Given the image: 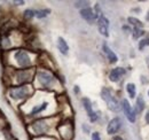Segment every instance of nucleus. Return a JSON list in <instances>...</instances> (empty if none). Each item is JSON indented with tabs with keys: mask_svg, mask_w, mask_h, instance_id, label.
Wrapping results in <instances>:
<instances>
[{
	"mask_svg": "<svg viewBox=\"0 0 149 140\" xmlns=\"http://www.w3.org/2000/svg\"><path fill=\"white\" fill-rule=\"evenodd\" d=\"M23 16H24L25 20H31L32 18H35V16H36V12H35V10H32V9H26V10L24 12Z\"/></svg>",
	"mask_w": 149,
	"mask_h": 140,
	"instance_id": "nucleus-19",
	"label": "nucleus"
},
{
	"mask_svg": "<svg viewBox=\"0 0 149 140\" xmlns=\"http://www.w3.org/2000/svg\"><path fill=\"white\" fill-rule=\"evenodd\" d=\"M92 140H101L100 133H99V132H94V133H92Z\"/></svg>",
	"mask_w": 149,
	"mask_h": 140,
	"instance_id": "nucleus-24",
	"label": "nucleus"
},
{
	"mask_svg": "<svg viewBox=\"0 0 149 140\" xmlns=\"http://www.w3.org/2000/svg\"><path fill=\"white\" fill-rule=\"evenodd\" d=\"M122 107H123V110H124V113H125L127 120L132 123L135 122V111L132 109L130 102H129L126 99H124V100L122 101Z\"/></svg>",
	"mask_w": 149,
	"mask_h": 140,
	"instance_id": "nucleus-8",
	"label": "nucleus"
},
{
	"mask_svg": "<svg viewBox=\"0 0 149 140\" xmlns=\"http://www.w3.org/2000/svg\"><path fill=\"white\" fill-rule=\"evenodd\" d=\"M88 5H90V2H88V1H77V2H74V6H76L77 8H80V7L87 8V7H88Z\"/></svg>",
	"mask_w": 149,
	"mask_h": 140,
	"instance_id": "nucleus-23",
	"label": "nucleus"
},
{
	"mask_svg": "<svg viewBox=\"0 0 149 140\" xmlns=\"http://www.w3.org/2000/svg\"><path fill=\"white\" fill-rule=\"evenodd\" d=\"M46 107H47V102H44L42 105L33 107V108H32V110H31V113H30V115H36V114H38V113L42 111L44 109H46Z\"/></svg>",
	"mask_w": 149,
	"mask_h": 140,
	"instance_id": "nucleus-17",
	"label": "nucleus"
},
{
	"mask_svg": "<svg viewBox=\"0 0 149 140\" xmlns=\"http://www.w3.org/2000/svg\"><path fill=\"white\" fill-rule=\"evenodd\" d=\"M15 59H16V61H17V63H19V66L21 68H28V67L31 66V60H30L29 54L25 51H23V50L16 52Z\"/></svg>",
	"mask_w": 149,
	"mask_h": 140,
	"instance_id": "nucleus-2",
	"label": "nucleus"
},
{
	"mask_svg": "<svg viewBox=\"0 0 149 140\" xmlns=\"http://www.w3.org/2000/svg\"><path fill=\"white\" fill-rule=\"evenodd\" d=\"M146 18H147V21H149V13L147 14V16H146Z\"/></svg>",
	"mask_w": 149,
	"mask_h": 140,
	"instance_id": "nucleus-29",
	"label": "nucleus"
},
{
	"mask_svg": "<svg viewBox=\"0 0 149 140\" xmlns=\"http://www.w3.org/2000/svg\"><path fill=\"white\" fill-rule=\"evenodd\" d=\"M127 21H129V23H130V24L134 25V28L141 29V28L143 27V23H142L140 20H138V18H127Z\"/></svg>",
	"mask_w": 149,
	"mask_h": 140,
	"instance_id": "nucleus-16",
	"label": "nucleus"
},
{
	"mask_svg": "<svg viewBox=\"0 0 149 140\" xmlns=\"http://www.w3.org/2000/svg\"><path fill=\"white\" fill-rule=\"evenodd\" d=\"M126 90H127V92H129V95H130L132 99H134V98H135V85L132 84V83H129V84L126 85Z\"/></svg>",
	"mask_w": 149,
	"mask_h": 140,
	"instance_id": "nucleus-18",
	"label": "nucleus"
},
{
	"mask_svg": "<svg viewBox=\"0 0 149 140\" xmlns=\"http://www.w3.org/2000/svg\"><path fill=\"white\" fill-rule=\"evenodd\" d=\"M148 95H149V91H148Z\"/></svg>",
	"mask_w": 149,
	"mask_h": 140,
	"instance_id": "nucleus-30",
	"label": "nucleus"
},
{
	"mask_svg": "<svg viewBox=\"0 0 149 140\" xmlns=\"http://www.w3.org/2000/svg\"><path fill=\"white\" fill-rule=\"evenodd\" d=\"M81 101H83L84 108H85V110H86V113H87V115H88V117H90L91 122H95V121L97 120V115H96V113L94 111L93 108H92V104H91L90 99L84 98Z\"/></svg>",
	"mask_w": 149,
	"mask_h": 140,
	"instance_id": "nucleus-9",
	"label": "nucleus"
},
{
	"mask_svg": "<svg viewBox=\"0 0 149 140\" xmlns=\"http://www.w3.org/2000/svg\"><path fill=\"white\" fill-rule=\"evenodd\" d=\"M32 75L33 71L29 69H22L17 71V79L19 84H26L32 80Z\"/></svg>",
	"mask_w": 149,
	"mask_h": 140,
	"instance_id": "nucleus-6",
	"label": "nucleus"
},
{
	"mask_svg": "<svg viewBox=\"0 0 149 140\" xmlns=\"http://www.w3.org/2000/svg\"><path fill=\"white\" fill-rule=\"evenodd\" d=\"M113 140H124V139H123L122 137H118V136H117V137H113Z\"/></svg>",
	"mask_w": 149,
	"mask_h": 140,
	"instance_id": "nucleus-26",
	"label": "nucleus"
},
{
	"mask_svg": "<svg viewBox=\"0 0 149 140\" xmlns=\"http://www.w3.org/2000/svg\"><path fill=\"white\" fill-rule=\"evenodd\" d=\"M97 28H99V31L102 36H104V37L109 36V32H108L109 21H108L107 18H104L102 14L99 16V20H97Z\"/></svg>",
	"mask_w": 149,
	"mask_h": 140,
	"instance_id": "nucleus-7",
	"label": "nucleus"
},
{
	"mask_svg": "<svg viewBox=\"0 0 149 140\" xmlns=\"http://www.w3.org/2000/svg\"><path fill=\"white\" fill-rule=\"evenodd\" d=\"M102 48H103V51H104V53H106V55H107L109 62H110V63H116L117 60H118V59H117V55H116V54H115V53L112 52L111 50L107 46V44H103Z\"/></svg>",
	"mask_w": 149,
	"mask_h": 140,
	"instance_id": "nucleus-13",
	"label": "nucleus"
},
{
	"mask_svg": "<svg viewBox=\"0 0 149 140\" xmlns=\"http://www.w3.org/2000/svg\"><path fill=\"white\" fill-rule=\"evenodd\" d=\"M38 80L41 84V86L49 88L52 85V83L54 82V77L47 71H39L38 72Z\"/></svg>",
	"mask_w": 149,
	"mask_h": 140,
	"instance_id": "nucleus-5",
	"label": "nucleus"
},
{
	"mask_svg": "<svg viewBox=\"0 0 149 140\" xmlns=\"http://www.w3.org/2000/svg\"><path fill=\"white\" fill-rule=\"evenodd\" d=\"M146 123L149 124V110L147 111V114H146Z\"/></svg>",
	"mask_w": 149,
	"mask_h": 140,
	"instance_id": "nucleus-25",
	"label": "nucleus"
},
{
	"mask_svg": "<svg viewBox=\"0 0 149 140\" xmlns=\"http://www.w3.org/2000/svg\"><path fill=\"white\" fill-rule=\"evenodd\" d=\"M29 95L28 86H17L9 90V97L13 99H24Z\"/></svg>",
	"mask_w": 149,
	"mask_h": 140,
	"instance_id": "nucleus-3",
	"label": "nucleus"
},
{
	"mask_svg": "<svg viewBox=\"0 0 149 140\" xmlns=\"http://www.w3.org/2000/svg\"><path fill=\"white\" fill-rule=\"evenodd\" d=\"M149 45V38H146V39H142L140 43H139V50L142 51L145 47H147Z\"/></svg>",
	"mask_w": 149,
	"mask_h": 140,
	"instance_id": "nucleus-22",
	"label": "nucleus"
},
{
	"mask_svg": "<svg viewBox=\"0 0 149 140\" xmlns=\"http://www.w3.org/2000/svg\"><path fill=\"white\" fill-rule=\"evenodd\" d=\"M74 92H76V93H78V92H79V88H78V86H74Z\"/></svg>",
	"mask_w": 149,
	"mask_h": 140,
	"instance_id": "nucleus-28",
	"label": "nucleus"
},
{
	"mask_svg": "<svg viewBox=\"0 0 149 140\" xmlns=\"http://www.w3.org/2000/svg\"><path fill=\"white\" fill-rule=\"evenodd\" d=\"M143 108H145V101H143V99L141 98V97H138V99H136V104H135V114L138 113H141L142 110H143Z\"/></svg>",
	"mask_w": 149,
	"mask_h": 140,
	"instance_id": "nucleus-15",
	"label": "nucleus"
},
{
	"mask_svg": "<svg viewBox=\"0 0 149 140\" xmlns=\"http://www.w3.org/2000/svg\"><path fill=\"white\" fill-rule=\"evenodd\" d=\"M51 13V10L49 9H41V10H38L36 12V16L38 18H46L48 14Z\"/></svg>",
	"mask_w": 149,
	"mask_h": 140,
	"instance_id": "nucleus-20",
	"label": "nucleus"
},
{
	"mask_svg": "<svg viewBox=\"0 0 149 140\" xmlns=\"http://www.w3.org/2000/svg\"><path fill=\"white\" fill-rule=\"evenodd\" d=\"M122 126V120L119 117H115L109 122L108 126H107V132L108 134H115Z\"/></svg>",
	"mask_w": 149,
	"mask_h": 140,
	"instance_id": "nucleus-10",
	"label": "nucleus"
},
{
	"mask_svg": "<svg viewBox=\"0 0 149 140\" xmlns=\"http://www.w3.org/2000/svg\"><path fill=\"white\" fill-rule=\"evenodd\" d=\"M57 47H58V51L62 53V54H64V55H67V54H68L69 46H68L67 41H65L62 37H60V38L57 39Z\"/></svg>",
	"mask_w": 149,
	"mask_h": 140,
	"instance_id": "nucleus-14",
	"label": "nucleus"
},
{
	"mask_svg": "<svg viewBox=\"0 0 149 140\" xmlns=\"http://www.w3.org/2000/svg\"><path fill=\"white\" fill-rule=\"evenodd\" d=\"M101 97H102V99L106 101L108 108H109L111 111L117 113V111L120 110V105H119L118 100L115 98V95L112 94L111 91H110L109 88H102V91H101Z\"/></svg>",
	"mask_w": 149,
	"mask_h": 140,
	"instance_id": "nucleus-1",
	"label": "nucleus"
},
{
	"mask_svg": "<svg viewBox=\"0 0 149 140\" xmlns=\"http://www.w3.org/2000/svg\"><path fill=\"white\" fill-rule=\"evenodd\" d=\"M123 30H125V31H130V28H129V27H123Z\"/></svg>",
	"mask_w": 149,
	"mask_h": 140,
	"instance_id": "nucleus-27",
	"label": "nucleus"
},
{
	"mask_svg": "<svg viewBox=\"0 0 149 140\" xmlns=\"http://www.w3.org/2000/svg\"><path fill=\"white\" fill-rule=\"evenodd\" d=\"M31 127H32V130L36 134H45L48 131L49 125L47 124L46 120H37L36 122L32 123Z\"/></svg>",
	"mask_w": 149,
	"mask_h": 140,
	"instance_id": "nucleus-4",
	"label": "nucleus"
},
{
	"mask_svg": "<svg viewBox=\"0 0 149 140\" xmlns=\"http://www.w3.org/2000/svg\"><path fill=\"white\" fill-rule=\"evenodd\" d=\"M125 74V69L124 68H120V67H117V68H115V69H112L110 71V74H109V78H110V80L111 82H118L119 79H120V77L123 76Z\"/></svg>",
	"mask_w": 149,
	"mask_h": 140,
	"instance_id": "nucleus-12",
	"label": "nucleus"
},
{
	"mask_svg": "<svg viewBox=\"0 0 149 140\" xmlns=\"http://www.w3.org/2000/svg\"><path fill=\"white\" fill-rule=\"evenodd\" d=\"M80 16L84 18L85 21L92 23V22H94V20L96 18V13H94L90 7H87V8H83L80 10Z\"/></svg>",
	"mask_w": 149,
	"mask_h": 140,
	"instance_id": "nucleus-11",
	"label": "nucleus"
},
{
	"mask_svg": "<svg viewBox=\"0 0 149 140\" xmlns=\"http://www.w3.org/2000/svg\"><path fill=\"white\" fill-rule=\"evenodd\" d=\"M143 34H145V31H143V30L138 29V28H134V30H133V38H134V39H138L139 37H141Z\"/></svg>",
	"mask_w": 149,
	"mask_h": 140,
	"instance_id": "nucleus-21",
	"label": "nucleus"
}]
</instances>
